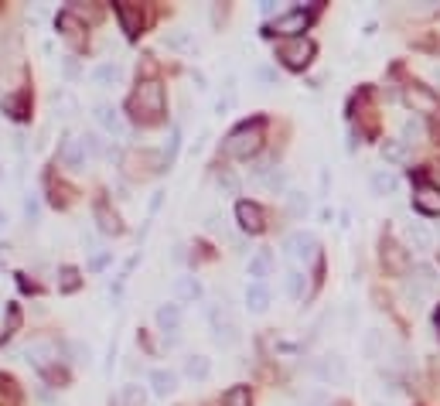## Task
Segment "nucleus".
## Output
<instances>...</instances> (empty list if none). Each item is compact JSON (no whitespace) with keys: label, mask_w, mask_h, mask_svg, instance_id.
<instances>
[{"label":"nucleus","mask_w":440,"mask_h":406,"mask_svg":"<svg viewBox=\"0 0 440 406\" xmlns=\"http://www.w3.org/2000/svg\"><path fill=\"white\" fill-rule=\"evenodd\" d=\"M127 110H130V116H134L137 123H144V127L157 123V120L164 116V86H161L157 79H144V82L137 86V93L130 96V103H127Z\"/></svg>","instance_id":"nucleus-1"},{"label":"nucleus","mask_w":440,"mask_h":406,"mask_svg":"<svg viewBox=\"0 0 440 406\" xmlns=\"http://www.w3.org/2000/svg\"><path fill=\"white\" fill-rule=\"evenodd\" d=\"M260 147H263V120H253V123L236 127V130L226 137V144H222V151L229 157H239V161H249Z\"/></svg>","instance_id":"nucleus-2"},{"label":"nucleus","mask_w":440,"mask_h":406,"mask_svg":"<svg viewBox=\"0 0 440 406\" xmlns=\"http://www.w3.org/2000/svg\"><path fill=\"white\" fill-rule=\"evenodd\" d=\"M277 58H280L287 69L301 72V69L311 65V58H314V41H307L304 35H301V38H284L280 48H277Z\"/></svg>","instance_id":"nucleus-3"},{"label":"nucleus","mask_w":440,"mask_h":406,"mask_svg":"<svg viewBox=\"0 0 440 406\" xmlns=\"http://www.w3.org/2000/svg\"><path fill=\"white\" fill-rule=\"evenodd\" d=\"M311 372L325 383V386H338V383H348V366H345L342 355H321L311 362Z\"/></svg>","instance_id":"nucleus-4"},{"label":"nucleus","mask_w":440,"mask_h":406,"mask_svg":"<svg viewBox=\"0 0 440 406\" xmlns=\"http://www.w3.org/2000/svg\"><path fill=\"white\" fill-rule=\"evenodd\" d=\"M307 28H311V11H304V7H294L273 21V31L284 38H301V31H307Z\"/></svg>","instance_id":"nucleus-5"},{"label":"nucleus","mask_w":440,"mask_h":406,"mask_svg":"<svg viewBox=\"0 0 440 406\" xmlns=\"http://www.w3.org/2000/svg\"><path fill=\"white\" fill-rule=\"evenodd\" d=\"M96 123L106 130L110 137H120V140H127V134H130V127H127V120H123V113L116 110V106H110V103H99L96 106Z\"/></svg>","instance_id":"nucleus-6"},{"label":"nucleus","mask_w":440,"mask_h":406,"mask_svg":"<svg viewBox=\"0 0 440 406\" xmlns=\"http://www.w3.org/2000/svg\"><path fill=\"white\" fill-rule=\"evenodd\" d=\"M284 250H287L290 260H297V263H307V260L314 256V250H318V239H314L311 232L297 229V232H290L287 239H284Z\"/></svg>","instance_id":"nucleus-7"},{"label":"nucleus","mask_w":440,"mask_h":406,"mask_svg":"<svg viewBox=\"0 0 440 406\" xmlns=\"http://www.w3.org/2000/svg\"><path fill=\"white\" fill-rule=\"evenodd\" d=\"M236 222H239V229L243 232H263L267 229V212L256 205V202H239L236 205Z\"/></svg>","instance_id":"nucleus-8"},{"label":"nucleus","mask_w":440,"mask_h":406,"mask_svg":"<svg viewBox=\"0 0 440 406\" xmlns=\"http://www.w3.org/2000/svg\"><path fill=\"white\" fill-rule=\"evenodd\" d=\"M164 164V154H154V151H140V154H130L127 157V171L134 178H147V174H157Z\"/></svg>","instance_id":"nucleus-9"},{"label":"nucleus","mask_w":440,"mask_h":406,"mask_svg":"<svg viewBox=\"0 0 440 406\" xmlns=\"http://www.w3.org/2000/svg\"><path fill=\"white\" fill-rule=\"evenodd\" d=\"M383 267L393 277H403V273L410 270V253L403 250L396 239H383Z\"/></svg>","instance_id":"nucleus-10"},{"label":"nucleus","mask_w":440,"mask_h":406,"mask_svg":"<svg viewBox=\"0 0 440 406\" xmlns=\"http://www.w3.org/2000/svg\"><path fill=\"white\" fill-rule=\"evenodd\" d=\"M209 318H212V338H215L219 345H236V342H239V325H236L232 318L219 314V308H212Z\"/></svg>","instance_id":"nucleus-11"},{"label":"nucleus","mask_w":440,"mask_h":406,"mask_svg":"<svg viewBox=\"0 0 440 406\" xmlns=\"http://www.w3.org/2000/svg\"><path fill=\"white\" fill-rule=\"evenodd\" d=\"M403 96H406V103L413 106V113H434V110L440 106L437 93H434V89H427V86H417V82H413V86H406V93H403Z\"/></svg>","instance_id":"nucleus-12"},{"label":"nucleus","mask_w":440,"mask_h":406,"mask_svg":"<svg viewBox=\"0 0 440 406\" xmlns=\"http://www.w3.org/2000/svg\"><path fill=\"white\" fill-rule=\"evenodd\" d=\"M58 161H62L65 168L79 171V168L86 164V147H82V137H65V140H62V147H58Z\"/></svg>","instance_id":"nucleus-13"},{"label":"nucleus","mask_w":440,"mask_h":406,"mask_svg":"<svg viewBox=\"0 0 440 406\" xmlns=\"http://www.w3.org/2000/svg\"><path fill=\"white\" fill-rule=\"evenodd\" d=\"M413 202L423 215H440V188L430 185V181H420L417 192H413Z\"/></svg>","instance_id":"nucleus-14"},{"label":"nucleus","mask_w":440,"mask_h":406,"mask_svg":"<svg viewBox=\"0 0 440 406\" xmlns=\"http://www.w3.org/2000/svg\"><path fill=\"white\" fill-rule=\"evenodd\" d=\"M116 18L123 24V31L134 38L140 35V28H144V11H140V4H116Z\"/></svg>","instance_id":"nucleus-15"},{"label":"nucleus","mask_w":440,"mask_h":406,"mask_svg":"<svg viewBox=\"0 0 440 406\" xmlns=\"http://www.w3.org/2000/svg\"><path fill=\"white\" fill-rule=\"evenodd\" d=\"M58 355V348L52 345V342H31V345H24V359H28V362H35V366L38 369H45L48 366V362H52V359H55Z\"/></svg>","instance_id":"nucleus-16"},{"label":"nucleus","mask_w":440,"mask_h":406,"mask_svg":"<svg viewBox=\"0 0 440 406\" xmlns=\"http://www.w3.org/2000/svg\"><path fill=\"white\" fill-rule=\"evenodd\" d=\"M93 82L96 86H120L123 82V65L120 62H99L93 69Z\"/></svg>","instance_id":"nucleus-17"},{"label":"nucleus","mask_w":440,"mask_h":406,"mask_svg":"<svg viewBox=\"0 0 440 406\" xmlns=\"http://www.w3.org/2000/svg\"><path fill=\"white\" fill-rule=\"evenodd\" d=\"M406 239H410L413 250H420V253L434 250V232L427 229L423 222H406Z\"/></svg>","instance_id":"nucleus-18"},{"label":"nucleus","mask_w":440,"mask_h":406,"mask_svg":"<svg viewBox=\"0 0 440 406\" xmlns=\"http://www.w3.org/2000/svg\"><path fill=\"white\" fill-rule=\"evenodd\" d=\"M154 321H157V328L164 331H178L181 328V304H161L157 314H154Z\"/></svg>","instance_id":"nucleus-19"},{"label":"nucleus","mask_w":440,"mask_h":406,"mask_svg":"<svg viewBox=\"0 0 440 406\" xmlns=\"http://www.w3.org/2000/svg\"><path fill=\"white\" fill-rule=\"evenodd\" d=\"M151 389L157 393V396H171L174 389H178V372H171V369H154Z\"/></svg>","instance_id":"nucleus-20"},{"label":"nucleus","mask_w":440,"mask_h":406,"mask_svg":"<svg viewBox=\"0 0 440 406\" xmlns=\"http://www.w3.org/2000/svg\"><path fill=\"white\" fill-rule=\"evenodd\" d=\"M396 185H400V181H396V174L389 171V168H383V171H376L372 178H369V188H372V195H376V198L393 195V192H396Z\"/></svg>","instance_id":"nucleus-21"},{"label":"nucleus","mask_w":440,"mask_h":406,"mask_svg":"<svg viewBox=\"0 0 440 406\" xmlns=\"http://www.w3.org/2000/svg\"><path fill=\"white\" fill-rule=\"evenodd\" d=\"M246 308L253 314H267L270 311V290L263 284H249L246 287Z\"/></svg>","instance_id":"nucleus-22"},{"label":"nucleus","mask_w":440,"mask_h":406,"mask_svg":"<svg viewBox=\"0 0 440 406\" xmlns=\"http://www.w3.org/2000/svg\"><path fill=\"white\" fill-rule=\"evenodd\" d=\"M185 376L195 379V383H205L212 376V362L205 355H188V359H185Z\"/></svg>","instance_id":"nucleus-23"},{"label":"nucleus","mask_w":440,"mask_h":406,"mask_svg":"<svg viewBox=\"0 0 440 406\" xmlns=\"http://www.w3.org/2000/svg\"><path fill=\"white\" fill-rule=\"evenodd\" d=\"M249 277H253V284H263L270 277V253L267 250H256L253 256H249Z\"/></svg>","instance_id":"nucleus-24"},{"label":"nucleus","mask_w":440,"mask_h":406,"mask_svg":"<svg viewBox=\"0 0 440 406\" xmlns=\"http://www.w3.org/2000/svg\"><path fill=\"white\" fill-rule=\"evenodd\" d=\"M174 294H178L181 301H198V297H202V280H198V277H178V280H174Z\"/></svg>","instance_id":"nucleus-25"},{"label":"nucleus","mask_w":440,"mask_h":406,"mask_svg":"<svg viewBox=\"0 0 440 406\" xmlns=\"http://www.w3.org/2000/svg\"><path fill=\"white\" fill-rule=\"evenodd\" d=\"M96 226H99V232H110V236L123 232V226H120L116 212H110V205H106V202H99V205H96Z\"/></svg>","instance_id":"nucleus-26"},{"label":"nucleus","mask_w":440,"mask_h":406,"mask_svg":"<svg viewBox=\"0 0 440 406\" xmlns=\"http://www.w3.org/2000/svg\"><path fill=\"white\" fill-rule=\"evenodd\" d=\"M423 137H427V130H423L420 120H403L400 140L406 144V147H417V144H423Z\"/></svg>","instance_id":"nucleus-27"},{"label":"nucleus","mask_w":440,"mask_h":406,"mask_svg":"<svg viewBox=\"0 0 440 406\" xmlns=\"http://www.w3.org/2000/svg\"><path fill=\"white\" fill-rule=\"evenodd\" d=\"M284 202H287V212L294 215V219H304V215L311 212V198H307V192H294V188H290V192L284 195Z\"/></svg>","instance_id":"nucleus-28"},{"label":"nucleus","mask_w":440,"mask_h":406,"mask_svg":"<svg viewBox=\"0 0 440 406\" xmlns=\"http://www.w3.org/2000/svg\"><path fill=\"white\" fill-rule=\"evenodd\" d=\"M164 45L171 48V52H188L192 48V35L185 31V28H171V31H164Z\"/></svg>","instance_id":"nucleus-29"},{"label":"nucleus","mask_w":440,"mask_h":406,"mask_svg":"<svg viewBox=\"0 0 440 406\" xmlns=\"http://www.w3.org/2000/svg\"><path fill=\"white\" fill-rule=\"evenodd\" d=\"M65 352L72 355L76 366H89V362H93V345H89V342H76V338H72V342H65Z\"/></svg>","instance_id":"nucleus-30"},{"label":"nucleus","mask_w":440,"mask_h":406,"mask_svg":"<svg viewBox=\"0 0 440 406\" xmlns=\"http://www.w3.org/2000/svg\"><path fill=\"white\" fill-rule=\"evenodd\" d=\"M222 406H253V393L249 386H232L222 393Z\"/></svg>","instance_id":"nucleus-31"},{"label":"nucleus","mask_w":440,"mask_h":406,"mask_svg":"<svg viewBox=\"0 0 440 406\" xmlns=\"http://www.w3.org/2000/svg\"><path fill=\"white\" fill-rule=\"evenodd\" d=\"M147 389L137 386V383H130V386H123V396H120V403L123 406H147Z\"/></svg>","instance_id":"nucleus-32"},{"label":"nucleus","mask_w":440,"mask_h":406,"mask_svg":"<svg viewBox=\"0 0 440 406\" xmlns=\"http://www.w3.org/2000/svg\"><path fill=\"white\" fill-rule=\"evenodd\" d=\"M263 185H267L273 195H287V171H284V168H270V174L263 178Z\"/></svg>","instance_id":"nucleus-33"},{"label":"nucleus","mask_w":440,"mask_h":406,"mask_svg":"<svg viewBox=\"0 0 440 406\" xmlns=\"http://www.w3.org/2000/svg\"><path fill=\"white\" fill-rule=\"evenodd\" d=\"M379 348H383V335H379V328H369L365 331V342H362L365 359H379Z\"/></svg>","instance_id":"nucleus-34"},{"label":"nucleus","mask_w":440,"mask_h":406,"mask_svg":"<svg viewBox=\"0 0 440 406\" xmlns=\"http://www.w3.org/2000/svg\"><path fill=\"white\" fill-rule=\"evenodd\" d=\"M383 157L389 161V164H403V161H406V144H403V140H386Z\"/></svg>","instance_id":"nucleus-35"},{"label":"nucleus","mask_w":440,"mask_h":406,"mask_svg":"<svg viewBox=\"0 0 440 406\" xmlns=\"http://www.w3.org/2000/svg\"><path fill=\"white\" fill-rule=\"evenodd\" d=\"M413 273H417V277H413V284H417V287H423L427 294H430V290H434V284H437V273H434V267L420 263V267H417Z\"/></svg>","instance_id":"nucleus-36"},{"label":"nucleus","mask_w":440,"mask_h":406,"mask_svg":"<svg viewBox=\"0 0 440 406\" xmlns=\"http://www.w3.org/2000/svg\"><path fill=\"white\" fill-rule=\"evenodd\" d=\"M58 28L65 31V38H72V41L82 38V24L76 21V14H62V18H58Z\"/></svg>","instance_id":"nucleus-37"},{"label":"nucleus","mask_w":440,"mask_h":406,"mask_svg":"<svg viewBox=\"0 0 440 406\" xmlns=\"http://www.w3.org/2000/svg\"><path fill=\"white\" fill-rule=\"evenodd\" d=\"M287 294L294 297V301H301V297H304V273H301V270H290L287 273Z\"/></svg>","instance_id":"nucleus-38"},{"label":"nucleus","mask_w":440,"mask_h":406,"mask_svg":"<svg viewBox=\"0 0 440 406\" xmlns=\"http://www.w3.org/2000/svg\"><path fill=\"white\" fill-rule=\"evenodd\" d=\"M82 147H86V157H103V154H110V151L103 147V140H99L96 134H86V137H82Z\"/></svg>","instance_id":"nucleus-39"},{"label":"nucleus","mask_w":440,"mask_h":406,"mask_svg":"<svg viewBox=\"0 0 440 406\" xmlns=\"http://www.w3.org/2000/svg\"><path fill=\"white\" fill-rule=\"evenodd\" d=\"M58 287L65 290V294H72V290L79 287V270H72V267H65V270L58 273Z\"/></svg>","instance_id":"nucleus-40"},{"label":"nucleus","mask_w":440,"mask_h":406,"mask_svg":"<svg viewBox=\"0 0 440 406\" xmlns=\"http://www.w3.org/2000/svg\"><path fill=\"white\" fill-rule=\"evenodd\" d=\"M18 52V35H0V55L11 58Z\"/></svg>","instance_id":"nucleus-41"},{"label":"nucleus","mask_w":440,"mask_h":406,"mask_svg":"<svg viewBox=\"0 0 440 406\" xmlns=\"http://www.w3.org/2000/svg\"><path fill=\"white\" fill-rule=\"evenodd\" d=\"M178 144H181V130L174 127V130H171V144L164 147V164H171V161H174V154H178Z\"/></svg>","instance_id":"nucleus-42"},{"label":"nucleus","mask_w":440,"mask_h":406,"mask_svg":"<svg viewBox=\"0 0 440 406\" xmlns=\"http://www.w3.org/2000/svg\"><path fill=\"white\" fill-rule=\"evenodd\" d=\"M256 79H263L267 86H280V76H277V69H267V65H260V69H256Z\"/></svg>","instance_id":"nucleus-43"},{"label":"nucleus","mask_w":440,"mask_h":406,"mask_svg":"<svg viewBox=\"0 0 440 406\" xmlns=\"http://www.w3.org/2000/svg\"><path fill=\"white\" fill-rule=\"evenodd\" d=\"M7 106H11V110H14V116H18V120H21V116H28V113H24V99H7Z\"/></svg>","instance_id":"nucleus-44"},{"label":"nucleus","mask_w":440,"mask_h":406,"mask_svg":"<svg viewBox=\"0 0 440 406\" xmlns=\"http://www.w3.org/2000/svg\"><path fill=\"white\" fill-rule=\"evenodd\" d=\"M222 188H226V192H236V188H239V181H236L232 174H222Z\"/></svg>","instance_id":"nucleus-45"},{"label":"nucleus","mask_w":440,"mask_h":406,"mask_svg":"<svg viewBox=\"0 0 440 406\" xmlns=\"http://www.w3.org/2000/svg\"><path fill=\"white\" fill-rule=\"evenodd\" d=\"M260 11H263V18H270V14H277V4H260ZM277 18H280V14H277Z\"/></svg>","instance_id":"nucleus-46"},{"label":"nucleus","mask_w":440,"mask_h":406,"mask_svg":"<svg viewBox=\"0 0 440 406\" xmlns=\"http://www.w3.org/2000/svg\"><path fill=\"white\" fill-rule=\"evenodd\" d=\"M79 69H76V62H72V58H65V76H76Z\"/></svg>","instance_id":"nucleus-47"},{"label":"nucleus","mask_w":440,"mask_h":406,"mask_svg":"<svg viewBox=\"0 0 440 406\" xmlns=\"http://www.w3.org/2000/svg\"><path fill=\"white\" fill-rule=\"evenodd\" d=\"M430 76H434V82L440 86V65H434V69H430Z\"/></svg>","instance_id":"nucleus-48"},{"label":"nucleus","mask_w":440,"mask_h":406,"mask_svg":"<svg viewBox=\"0 0 440 406\" xmlns=\"http://www.w3.org/2000/svg\"><path fill=\"white\" fill-rule=\"evenodd\" d=\"M434 321H437V328H440V311H437V318H434Z\"/></svg>","instance_id":"nucleus-49"},{"label":"nucleus","mask_w":440,"mask_h":406,"mask_svg":"<svg viewBox=\"0 0 440 406\" xmlns=\"http://www.w3.org/2000/svg\"><path fill=\"white\" fill-rule=\"evenodd\" d=\"M376 406H383V403H376Z\"/></svg>","instance_id":"nucleus-50"}]
</instances>
